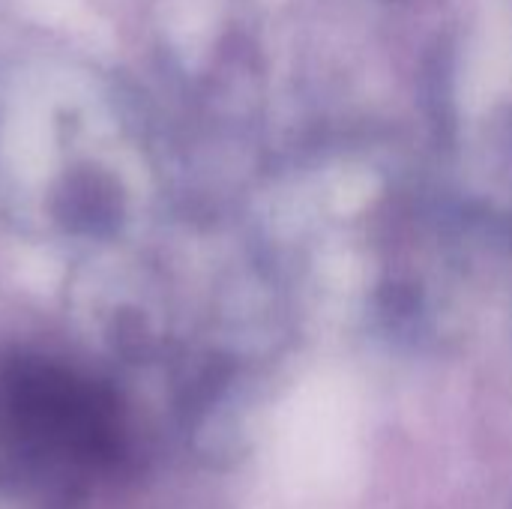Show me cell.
<instances>
[{"mask_svg": "<svg viewBox=\"0 0 512 509\" xmlns=\"http://www.w3.org/2000/svg\"><path fill=\"white\" fill-rule=\"evenodd\" d=\"M126 459L114 393L48 360L0 366V495L72 507Z\"/></svg>", "mask_w": 512, "mask_h": 509, "instance_id": "1", "label": "cell"}]
</instances>
